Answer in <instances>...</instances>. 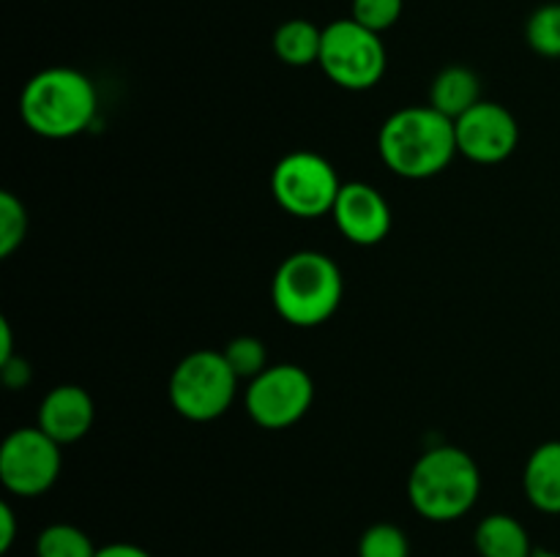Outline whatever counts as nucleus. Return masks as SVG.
I'll list each match as a JSON object with an SVG mask.
<instances>
[{
	"label": "nucleus",
	"mask_w": 560,
	"mask_h": 557,
	"mask_svg": "<svg viewBox=\"0 0 560 557\" xmlns=\"http://www.w3.org/2000/svg\"><path fill=\"white\" fill-rule=\"evenodd\" d=\"M377 153L394 175L427 180L441 175L457 156L454 120L435 107H402L388 115L377 134Z\"/></svg>",
	"instance_id": "f257e3e1"
},
{
	"label": "nucleus",
	"mask_w": 560,
	"mask_h": 557,
	"mask_svg": "<svg viewBox=\"0 0 560 557\" xmlns=\"http://www.w3.org/2000/svg\"><path fill=\"white\" fill-rule=\"evenodd\" d=\"M98 93L91 76L52 66L25 82L20 93L22 123L44 140H69L93 123Z\"/></svg>",
	"instance_id": "f03ea898"
},
{
	"label": "nucleus",
	"mask_w": 560,
	"mask_h": 557,
	"mask_svg": "<svg viewBox=\"0 0 560 557\" xmlns=\"http://www.w3.org/2000/svg\"><path fill=\"white\" fill-rule=\"evenodd\" d=\"M481 495V470L457 446L427 448L408 475V500L430 522H454L476 506Z\"/></svg>",
	"instance_id": "7ed1b4c3"
},
{
	"label": "nucleus",
	"mask_w": 560,
	"mask_h": 557,
	"mask_svg": "<svg viewBox=\"0 0 560 557\" xmlns=\"http://www.w3.org/2000/svg\"><path fill=\"white\" fill-rule=\"evenodd\" d=\"M345 278L337 262L323 251H295L279 262L271 282V304L293 328H317L337 315Z\"/></svg>",
	"instance_id": "20e7f679"
},
{
	"label": "nucleus",
	"mask_w": 560,
	"mask_h": 557,
	"mask_svg": "<svg viewBox=\"0 0 560 557\" xmlns=\"http://www.w3.org/2000/svg\"><path fill=\"white\" fill-rule=\"evenodd\" d=\"M238 375L222 349H195L178 360L167 382V396L175 413L195 424L217 420L233 407L238 396Z\"/></svg>",
	"instance_id": "39448f33"
},
{
	"label": "nucleus",
	"mask_w": 560,
	"mask_h": 557,
	"mask_svg": "<svg viewBox=\"0 0 560 557\" xmlns=\"http://www.w3.org/2000/svg\"><path fill=\"white\" fill-rule=\"evenodd\" d=\"M386 47L381 33L359 25L353 16L334 20L323 27V47L317 66L337 87L361 93L375 87L386 74Z\"/></svg>",
	"instance_id": "423d86ee"
},
{
	"label": "nucleus",
	"mask_w": 560,
	"mask_h": 557,
	"mask_svg": "<svg viewBox=\"0 0 560 557\" xmlns=\"http://www.w3.org/2000/svg\"><path fill=\"white\" fill-rule=\"evenodd\" d=\"M339 189L342 180L334 164L315 151L288 153L271 173L273 200L295 218L331 216Z\"/></svg>",
	"instance_id": "0eeeda50"
},
{
	"label": "nucleus",
	"mask_w": 560,
	"mask_h": 557,
	"mask_svg": "<svg viewBox=\"0 0 560 557\" xmlns=\"http://www.w3.org/2000/svg\"><path fill=\"white\" fill-rule=\"evenodd\" d=\"M315 402V382L299 364H273L249 380L244 407L262 429H290L299 424Z\"/></svg>",
	"instance_id": "6e6552de"
},
{
	"label": "nucleus",
	"mask_w": 560,
	"mask_h": 557,
	"mask_svg": "<svg viewBox=\"0 0 560 557\" xmlns=\"http://www.w3.org/2000/svg\"><path fill=\"white\" fill-rule=\"evenodd\" d=\"M60 467V442L38 426H20L9 431L0 446V481L16 497H38L52 489Z\"/></svg>",
	"instance_id": "1a4fd4ad"
},
{
	"label": "nucleus",
	"mask_w": 560,
	"mask_h": 557,
	"mask_svg": "<svg viewBox=\"0 0 560 557\" xmlns=\"http://www.w3.org/2000/svg\"><path fill=\"white\" fill-rule=\"evenodd\" d=\"M454 131H457V151L476 164L506 162L520 145L517 118L503 104L487 98L454 120Z\"/></svg>",
	"instance_id": "9d476101"
},
{
	"label": "nucleus",
	"mask_w": 560,
	"mask_h": 557,
	"mask_svg": "<svg viewBox=\"0 0 560 557\" xmlns=\"http://www.w3.org/2000/svg\"><path fill=\"white\" fill-rule=\"evenodd\" d=\"M331 218L342 238L355 246H377L388 238L394 224V213L386 197L364 180L342 183Z\"/></svg>",
	"instance_id": "9b49d317"
},
{
	"label": "nucleus",
	"mask_w": 560,
	"mask_h": 557,
	"mask_svg": "<svg viewBox=\"0 0 560 557\" xmlns=\"http://www.w3.org/2000/svg\"><path fill=\"white\" fill-rule=\"evenodd\" d=\"M96 420V404L91 393L80 386H55L47 396L42 399L36 413V426L47 431L60 446H71L88 437Z\"/></svg>",
	"instance_id": "f8f14e48"
},
{
	"label": "nucleus",
	"mask_w": 560,
	"mask_h": 557,
	"mask_svg": "<svg viewBox=\"0 0 560 557\" xmlns=\"http://www.w3.org/2000/svg\"><path fill=\"white\" fill-rule=\"evenodd\" d=\"M523 489L541 513H560V440L534 448L523 470Z\"/></svg>",
	"instance_id": "ddd939ff"
},
{
	"label": "nucleus",
	"mask_w": 560,
	"mask_h": 557,
	"mask_svg": "<svg viewBox=\"0 0 560 557\" xmlns=\"http://www.w3.org/2000/svg\"><path fill=\"white\" fill-rule=\"evenodd\" d=\"M481 102V80L468 66H446L438 71L435 80L430 82V107L443 112L446 118H463L468 109Z\"/></svg>",
	"instance_id": "4468645a"
},
{
	"label": "nucleus",
	"mask_w": 560,
	"mask_h": 557,
	"mask_svg": "<svg viewBox=\"0 0 560 557\" xmlns=\"http://www.w3.org/2000/svg\"><path fill=\"white\" fill-rule=\"evenodd\" d=\"M476 552L481 557H530V535L520 519L509 513H490L479 522L474 533Z\"/></svg>",
	"instance_id": "2eb2a0df"
},
{
	"label": "nucleus",
	"mask_w": 560,
	"mask_h": 557,
	"mask_svg": "<svg viewBox=\"0 0 560 557\" xmlns=\"http://www.w3.org/2000/svg\"><path fill=\"white\" fill-rule=\"evenodd\" d=\"M320 47L323 27L310 20H288L273 33V55L293 69L315 66L320 60Z\"/></svg>",
	"instance_id": "dca6fc26"
},
{
	"label": "nucleus",
	"mask_w": 560,
	"mask_h": 557,
	"mask_svg": "<svg viewBox=\"0 0 560 557\" xmlns=\"http://www.w3.org/2000/svg\"><path fill=\"white\" fill-rule=\"evenodd\" d=\"M91 535L74 524H49L36 538V557H96Z\"/></svg>",
	"instance_id": "f3484780"
},
{
	"label": "nucleus",
	"mask_w": 560,
	"mask_h": 557,
	"mask_svg": "<svg viewBox=\"0 0 560 557\" xmlns=\"http://www.w3.org/2000/svg\"><path fill=\"white\" fill-rule=\"evenodd\" d=\"M525 42L541 58H560V3H545L525 22Z\"/></svg>",
	"instance_id": "a211bd4d"
},
{
	"label": "nucleus",
	"mask_w": 560,
	"mask_h": 557,
	"mask_svg": "<svg viewBox=\"0 0 560 557\" xmlns=\"http://www.w3.org/2000/svg\"><path fill=\"white\" fill-rule=\"evenodd\" d=\"M228 364L233 366V371L238 375V380H255L260 371H266L268 366V349L266 342L257 336H235L230 339L228 347L222 349Z\"/></svg>",
	"instance_id": "6ab92c4d"
},
{
	"label": "nucleus",
	"mask_w": 560,
	"mask_h": 557,
	"mask_svg": "<svg viewBox=\"0 0 560 557\" xmlns=\"http://www.w3.org/2000/svg\"><path fill=\"white\" fill-rule=\"evenodd\" d=\"M27 238L25 202L11 191H0V257L9 260Z\"/></svg>",
	"instance_id": "aec40b11"
},
{
	"label": "nucleus",
	"mask_w": 560,
	"mask_h": 557,
	"mask_svg": "<svg viewBox=\"0 0 560 557\" xmlns=\"http://www.w3.org/2000/svg\"><path fill=\"white\" fill-rule=\"evenodd\" d=\"M359 557H410L408 535L397 524L377 522L364 530L359 541Z\"/></svg>",
	"instance_id": "412c9836"
},
{
	"label": "nucleus",
	"mask_w": 560,
	"mask_h": 557,
	"mask_svg": "<svg viewBox=\"0 0 560 557\" xmlns=\"http://www.w3.org/2000/svg\"><path fill=\"white\" fill-rule=\"evenodd\" d=\"M405 0H353V9H350V16H353L359 25L370 27L375 33H386L388 27H394L402 16Z\"/></svg>",
	"instance_id": "4be33fe9"
},
{
	"label": "nucleus",
	"mask_w": 560,
	"mask_h": 557,
	"mask_svg": "<svg viewBox=\"0 0 560 557\" xmlns=\"http://www.w3.org/2000/svg\"><path fill=\"white\" fill-rule=\"evenodd\" d=\"M0 377H3L5 388L16 391V388H25L31 382V366L25 358H9L5 364H0Z\"/></svg>",
	"instance_id": "5701e85b"
},
{
	"label": "nucleus",
	"mask_w": 560,
	"mask_h": 557,
	"mask_svg": "<svg viewBox=\"0 0 560 557\" xmlns=\"http://www.w3.org/2000/svg\"><path fill=\"white\" fill-rule=\"evenodd\" d=\"M14 535H16V517L14 511H11L9 502H3V506H0V552L11 549Z\"/></svg>",
	"instance_id": "b1692460"
},
{
	"label": "nucleus",
	"mask_w": 560,
	"mask_h": 557,
	"mask_svg": "<svg viewBox=\"0 0 560 557\" xmlns=\"http://www.w3.org/2000/svg\"><path fill=\"white\" fill-rule=\"evenodd\" d=\"M96 557H151V555H148V552L142 549V546L126 544V541H118V544L102 546V549L96 552Z\"/></svg>",
	"instance_id": "393cba45"
},
{
	"label": "nucleus",
	"mask_w": 560,
	"mask_h": 557,
	"mask_svg": "<svg viewBox=\"0 0 560 557\" xmlns=\"http://www.w3.org/2000/svg\"><path fill=\"white\" fill-rule=\"evenodd\" d=\"M14 358V339H11L9 320H0V364Z\"/></svg>",
	"instance_id": "a878e982"
},
{
	"label": "nucleus",
	"mask_w": 560,
	"mask_h": 557,
	"mask_svg": "<svg viewBox=\"0 0 560 557\" xmlns=\"http://www.w3.org/2000/svg\"><path fill=\"white\" fill-rule=\"evenodd\" d=\"M530 557H560V555H558V552H534Z\"/></svg>",
	"instance_id": "bb28decb"
}]
</instances>
